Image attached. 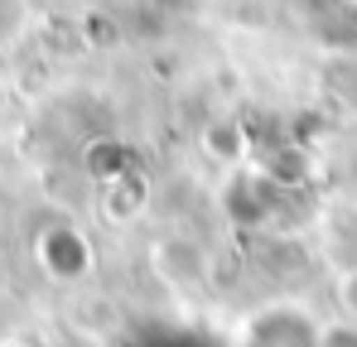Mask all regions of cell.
Returning <instances> with one entry per match:
<instances>
[{"label":"cell","instance_id":"obj_1","mask_svg":"<svg viewBox=\"0 0 357 347\" xmlns=\"http://www.w3.org/2000/svg\"><path fill=\"white\" fill-rule=\"evenodd\" d=\"M39 261L54 280H82L92 270V246L73 227H49L39 236Z\"/></svg>","mask_w":357,"mask_h":347},{"label":"cell","instance_id":"obj_2","mask_svg":"<svg viewBox=\"0 0 357 347\" xmlns=\"http://www.w3.org/2000/svg\"><path fill=\"white\" fill-rule=\"evenodd\" d=\"M203 155L218 160V164H241V155H246V135H241L237 121H213V125L203 130Z\"/></svg>","mask_w":357,"mask_h":347},{"label":"cell","instance_id":"obj_3","mask_svg":"<svg viewBox=\"0 0 357 347\" xmlns=\"http://www.w3.org/2000/svg\"><path fill=\"white\" fill-rule=\"evenodd\" d=\"M29 29V0H0V54L15 49Z\"/></svg>","mask_w":357,"mask_h":347}]
</instances>
